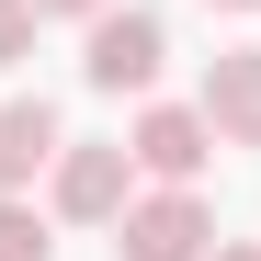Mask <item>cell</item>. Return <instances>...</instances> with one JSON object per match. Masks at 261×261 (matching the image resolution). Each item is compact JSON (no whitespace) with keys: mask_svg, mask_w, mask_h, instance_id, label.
<instances>
[{"mask_svg":"<svg viewBox=\"0 0 261 261\" xmlns=\"http://www.w3.org/2000/svg\"><path fill=\"white\" fill-rule=\"evenodd\" d=\"M204 125L227 148H261V46H227L204 68Z\"/></svg>","mask_w":261,"mask_h":261,"instance_id":"5b68a950","label":"cell"},{"mask_svg":"<svg viewBox=\"0 0 261 261\" xmlns=\"http://www.w3.org/2000/svg\"><path fill=\"white\" fill-rule=\"evenodd\" d=\"M34 23H46L34 0H0V68H23V57H34Z\"/></svg>","mask_w":261,"mask_h":261,"instance_id":"ba28073f","label":"cell"},{"mask_svg":"<svg viewBox=\"0 0 261 261\" xmlns=\"http://www.w3.org/2000/svg\"><path fill=\"white\" fill-rule=\"evenodd\" d=\"M204 12H261V0H204Z\"/></svg>","mask_w":261,"mask_h":261,"instance_id":"30bf717a","label":"cell"},{"mask_svg":"<svg viewBox=\"0 0 261 261\" xmlns=\"http://www.w3.org/2000/svg\"><path fill=\"white\" fill-rule=\"evenodd\" d=\"M204 250H216V216L193 182H159L114 216V261H204Z\"/></svg>","mask_w":261,"mask_h":261,"instance_id":"6da1fadb","label":"cell"},{"mask_svg":"<svg viewBox=\"0 0 261 261\" xmlns=\"http://www.w3.org/2000/svg\"><path fill=\"white\" fill-rule=\"evenodd\" d=\"M159 57H170L159 12H91V46H80V80H91V91H148V80H159Z\"/></svg>","mask_w":261,"mask_h":261,"instance_id":"7a4b0ae2","label":"cell"},{"mask_svg":"<svg viewBox=\"0 0 261 261\" xmlns=\"http://www.w3.org/2000/svg\"><path fill=\"white\" fill-rule=\"evenodd\" d=\"M125 148H137V170H148V182H193V170L216 159V125H204V102H148Z\"/></svg>","mask_w":261,"mask_h":261,"instance_id":"277c9868","label":"cell"},{"mask_svg":"<svg viewBox=\"0 0 261 261\" xmlns=\"http://www.w3.org/2000/svg\"><path fill=\"white\" fill-rule=\"evenodd\" d=\"M137 204V148H57V216H80V227H114V216Z\"/></svg>","mask_w":261,"mask_h":261,"instance_id":"3957f363","label":"cell"},{"mask_svg":"<svg viewBox=\"0 0 261 261\" xmlns=\"http://www.w3.org/2000/svg\"><path fill=\"white\" fill-rule=\"evenodd\" d=\"M0 261H57V239H46V216H34L23 193H0Z\"/></svg>","mask_w":261,"mask_h":261,"instance_id":"52a82bcc","label":"cell"},{"mask_svg":"<svg viewBox=\"0 0 261 261\" xmlns=\"http://www.w3.org/2000/svg\"><path fill=\"white\" fill-rule=\"evenodd\" d=\"M57 102L46 91H23V102H0V193H23L34 182V170H57Z\"/></svg>","mask_w":261,"mask_h":261,"instance_id":"8992f818","label":"cell"},{"mask_svg":"<svg viewBox=\"0 0 261 261\" xmlns=\"http://www.w3.org/2000/svg\"><path fill=\"white\" fill-rule=\"evenodd\" d=\"M204 261H261V250H204Z\"/></svg>","mask_w":261,"mask_h":261,"instance_id":"8fae6325","label":"cell"},{"mask_svg":"<svg viewBox=\"0 0 261 261\" xmlns=\"http://www.w3.org/2000/svg\"><path fill=\"white\" fill-rule=\"evenodd\" d=\"M34 12H68V23H91V12H114V0H34Z\"/></svg>","mask_w":261,"mask_h":261,"instance_id":"9c48e42d","label":"cell"}]
</instances>
